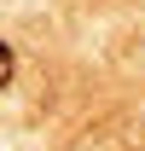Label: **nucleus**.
<instances>
[{"mask_svg":"<svg viewBox=\"0 0 145 151\" xmlns=\"http://www.w3.org/2000/svg\"><path fill=\"white\" fill-rule=\"evenodd\" d=\"M12 70H18V52H12V47H0V87L12 81Z\"/></svg>","mask_w":145,"mask_h":151,"instance_id":"obj_1","label":"nucleus"}]
</instances>
